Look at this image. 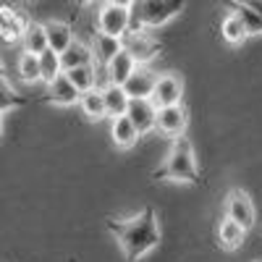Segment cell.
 Returning a JSON list of instances; mask_svg holds the SVG:
<instances>
[{"label": "cell", "instance_id": "obj_12", "mask_svg": "<svg viewBox=\"0 0 262 262\" xmlns=\"http://www.w3.org/2000/svg\"><path fill=\"white\" fill-rule=\"evenodd\" d=\"M45 102H53V105H60V107H71V105H79V102H81V92L71 84V79L63 74L60 79H55V81L48 86Z\"/></svg>", "mask_w": 262, "mask_h": 262}, {"label": "cell", "instance_id": "obj_16", "mask_svg": "<svg viewBox=\"0 0 262 262\" xmlns=\"http://www.w3.org/2000/svg\"><path fill=\"white\" fill-rule=\"evenodd\" d=\"M102 97H105V107H107V118L116 121V118H123L128 113V105H131V97L126 95L123 86H116V84H107L102 90Z\"/></svg>", "mask_w": 262, "mask_h": 262}, {"label": "cell", "instance_id": "obj_7", "mask_svg": "<svg viewBox=\"0 0 262 262\" xmlns=\"http://www.w3.org/2000/svg\"><path fill=\"white\" fill-rule=\"evenodd\" d=\"M181 97H184V79L179 74H163L158 79V86H155V95H152V102L158 105V111L160 107H176L181 105Z\"/></svg>", "mask_w": 262, "mask_h": 262}, {"label": "cell", "instance_id": "obj_21", "mask_svg": "<svg viewBox=\"0 0 262 262\" xmlns=\"http://www.w3.org/2000/svg\"><path fill=\"white\" fill-rule=\"evenodd\" d=\"M81 113L90 118V121H102L107 118V107H105V97H102V90H92V92H84L81 95Z\"/></svg>", "mask_w": 262, "mask_h": 262}, {"label": "cell", "instance_id": "obj_24", "mask_svg": "<svg viewBox=\"0 0 262 262\" xmlns=\"http://www.w3.org/2000/svg\"><path fill=\"white\" fill-rule=\"evenodd\" d=\"M16 69H18V76H21V81H27V84L42 81L39 58H37V55H32V53H21V55H18V63H16Z\"/></svg>", "mask_w": 262, "mask_h": 262}, {"label": "cell", "instance_id": "obj_25", "mask_svg": "<svg viewBox=\"0 0 262 262\" xmlns=\"http://www.w3.org/2000/svg\"><path fill=\"white\" fill-rule=\"evenodd\" d=\"M231 6H233V11L238 13V18L244 21V27H247L249 37L262 34V16H259V13H254L247 3H231Z\"/></svg>", "mask_w": 262, "mask_h": 262}, {"label": "cell", "instance_id": "obj_22", "mask_svg": "<svg viewBox=\"0 0 262 262\" xmlns=\"http://www.w3.org/2000/svg\"><path fill=\"white\" fill-rule=\"evenodd\" d=\"M221 34H223V39L228 42V45H242V42H247V37H249V32H247V27H244V21L238 18L236 11L228 13V16L223 18Z\"/></svg>", "mask_w": 262, "mask_h": 262}, {"label": "cell", "instance_id": "obj_23", "mask_svg": "<svg viewBox=\"0 0 262 262\" xmlns=\"http://www.w3.org/2000/svg\"><path fill=\"white\" fill-rule=\"evenodd\" d=\"M39 71H42V81H45L48 86H50L55 79H60V76L66 74V71H63V60H60V55L53 53V50L42 53V55H39Z\"/></svg>", "mask_w": 262, "mask_h": 262}, {"label": "cell", "instance_id": "obj_6", "mask_svg": "<svg viewBox=\"0 0 262 262\" xmlns=\"http://www.w3.org/2000/svg\"><path fill=\"white\" fill-rule=\"evenodd\" d=\"M226 217H231L233 223H238L244 231H249L257 221V212H254V202L252 196L242 189H233L226 200Z\"/></svg>", "mask_w": 262, "mask_h": 262}, {"label": "cell", "instance_id": "obj_1", "mask_svg": "<svg viewBox=\"0 0 262 262\" xmlns=\"http://www.w3.org/2000/svg\"><path fill=\"white\" fill-rule=\"evenodd\" d=\"M105 226L116 236V242H118L126 262L142 259L144 254H149L160 244V226H158V215H155L152 207H144L139 215L126 217V221L107 217Z\"/></svg>", "mask_w": 262, "mask_h": 262}, {"label": "cell", "instance_id": "obj_3", "mask_svg": "<svg viewBox=\"0 0 262 262\" xmlns=\"http://www.w3.org/2000/svg\"><path fill=\"white\" fill-rule=\"evenodd\" d=\"M186 8L184 0H137L131 3V32L158 29Z\"/></svg>", "mask_w": 262, "mask_h": 262}, {"label": "cell", "instance_id": "obj_10", "mask_svg": "<svg viewBox=\"0 0 262 262\" xmlns=\"http://www.w3.org/2000/svg\"><path fill=\"white\" fill-rule=\"evenodd\" d=\"M126 118L137 126V131L144 137L152 128H158V105L152 100H131Z\"/></svg>", "mask_w": 262, "mask_h": 262}, {"label": "cell", "instance_id": "obj_13", "mask_svg": "<svg viewBox=\"0 0 262 262\" xmlns=\"http://www.w3.org/2000/svg\"><path fill=\"white\" fill-rule=\"evenodd\" d=\"M139 69L137 66V60L131 58L126 50H121L111 63L105 66V79H107V84H116V86H123L131 76H134V71Z\"/></svg>", "mask_w": 262, "mask_h": 262}, {"label": "cell", "instance_id": "obj_9", "mask_svg": "<svg viewBox=\"0 0 262 262\" xmlns=\"http://www.w3.org/2000/svg\"><path fill=\"white\" fill-rule=\"evenodd\" d=\"M158 74L149 69V66H139V69L134 71V76H131L123 90L131 100H152V95H155V86H158Z\"/></svg>", "mask_w": 262, "mask_h": 262}, {"label": "cell", "instance_id": "obj_19", "mask_svg": "<svg viewBox=\"0 0 262 262\" xmlns=\"http://www.w3.org/2000/svg\"><path fill=\"white\" fill-rule=\"evenodd\" d=\"M111 137H113V144H116V147H121V149H131V147L139 142L142 134L137 131V126L123 116V118H116V121H113V126H111Z\"/></svg>", "mask_w": 262, "mask_h": 262}, {"label": "cell", "instance_id": "obj_15", "mask_svg": "<svg viewBox=\"0 0 262 262\" xmlns=\"http://www.w3.org/2000/svg\"><path fill=\"white\" fill-rule=\"evenodd\" d=\"M60 60H63V71H66V74L74 71V69H81V66H92V63H97L92 45H86V42H81V39H76L74 45L60 55Z\"/></svg>", "mask_w": 262, "mask_h": 262}, {"label": "cell", "instance_id": "obj_4", "mask_svg": "<svg viewBox=\"0 0 262 262\" xmlns=\"http://www.w3.org/2000/svg\"><path fill=\"white\" fill-rule=\"evenodd\" d=\"M97 32L123 39L131 32V3H102L97 11Z\"/></svg>", "mask_w": 262, "mask_h": 262}, {"label": "cell", "instance_id": "obj_26", "mask_svg": "<svg viewBox=\"0 0 262 262\" xmlns=\"http://www.w3.org/2000/svg\"><path fill=\"white\" fill-rule=\"evenodd\" d=\"M27 105V100L21 97L13 86H8V76H3V81H0V113H8V107H21Z\"/></svg>", "mask_w": 262, "mask_h": 262}, {"label": "cell", "instance_id": "obj_11", "mask_svg": "<svg viewBox=\"0 0 262 262\" xmlns=\"http://www.w3.org/2000/svg\"><path fill=\"white\" fill-rule=\"evenodd\" d=\"M29 27H32V18H27L21 11H13V8L3 6V13H0V34H3V42L13 45V42L24 39Z\"/></svg>", "mask_w": 262, "mask_h": 262}, {"label": "cell", "instance_id": "obj_18", "mask_svg": "<svg viewBox=\"0 0 262 262\" xmlns=\"http://www.w3.org/2000/svg\"><path fill=\"white\" fill-rule=\"evenodd\" d=\"M92 50H95L97 66H100V69H105V66L123 50V42H121V39H113V37H105V34H100V32H95Z\"/></svg>", "mask_w": 262, "mask_h": 262}, {"label": "cell", "instance_id": "obj_14", "mask_svg": "<svg viewBox=\"0 0 262 262\" xmlns=\"http://www.w3.org/2000/svg\"><path fill=\"white\" fill-rule=\"evenodd\" d=\"M45 32H48V42H50V50L63 55L69 50L76 37H74V29L71 24H66V21H45Z\"/></svg>", "mask_w": 262, "mask_h": 262}, {"label": "cell", "instance_id": "obj_8", "mask_svg": "<svg viewBox=\"0 0 262 262\" xmlns=\"http://www.w3.org/2000/svg\"><path fill=\"white\" fill-rule=\"evenodd\" d=\"M189 126V113L184 105L176 107H160L158 111V131L163 137H170L173 142L184 137V131Z\"/></svg>", "mask_w": 262, "mask_h": 262}, {"label": "cell", "instance_id": "obj_27", "mask_svg": "<svg viewBox=\"0 0 262 262\" xmlns=\"http://www.w3.org/2000/svg\"><path fill=\"white\" fill-rule=\"evenodd\" d=\"M247 6H249L254 13H259V16H262V0H247Z\"/></svg>", "mask_w": 262, "mask_h": 262}, {"label": "cell", "instance_id": "obj_5", "mask_svg": "<svg viewBox=\"0 0 262 262\" xmlns=\"http://www.w3.org/2000/svg\"><path fill=\"white\" fill-rule=\"evenodd\" d=\"M123 50L137 60V66H149V60H155L163 50V45L147 32H128L123 39Z\"/></svg>", "mask_w": 262, "mask_h": 262}, {"label": "cell", "instance_id": "obj_20", "mask_svg": "<svg viewBox=\"0 0 262 262\" xmlns=\"http://www.w3.org/2000/svg\"><path fill=\"white\" fill-rule=\"evenodd\" d=\"M24 53H32V55H42L50 50V42H48V32H45V24H37V21H32V27L27 29L24 34Z\"/></svg>", "mask_w": 262, "mask_h": 262}, {"label": "cell", "instance_id": "obj_17", "mask_svg": "<svg viewBox=\"0 0 262 262\" xmlns=\"http://www.w3.org/2000/svg\"><path fill=\"white\" fill-rule=\"evenodd\" d=\"M244 236H247V231L242 226L233 223L231 217H223L221 226H217V247L226 249V252H236L244 244Z\"/></svg>", "mask_w": 262, "mask_h": 262}, {"label": "cell", "instance_id": "obj_2", "mask_svg": "<svg viewBox=\"0 0 262 262\" xmlns=\"http://www.w3.org/2000/svg\"><path fill=\"white\" fill-rule=\"evenodd\" d=\"M155 181H184V184H200V165H196L194 147L186 137L170 142V149L160 168L152 170Z\"/></svg>", "mask_w": 262, "mask_h": 262}]
</instances>
